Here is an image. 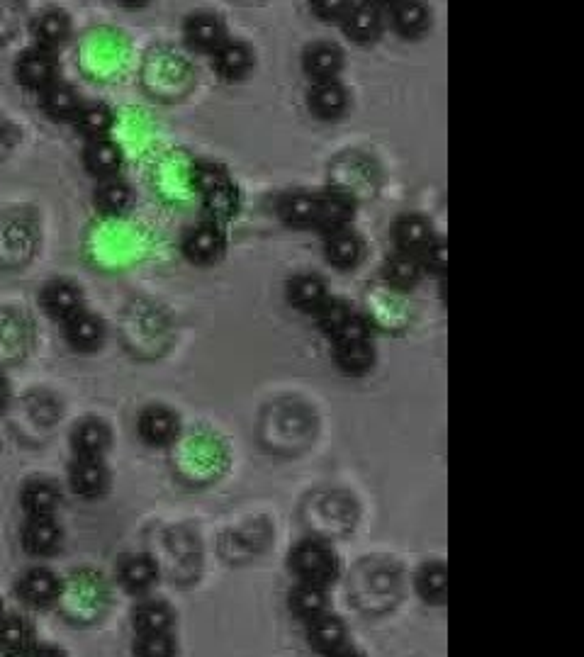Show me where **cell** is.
I'll use <instances>...</instances> for the list:
<instances>
[{"label": "cell", "instance_id": "cell-1", "mask_svg": "<svg viewBox=\"0 0 584 657\" xmlns=\"http://www.w3.org/2000/svg\"><path fill=\"white\" fill-rule=\"evenodd\" d=\"M290 570L300 577V582L317 584V587H329L339 577V555L327 541L319 538H307L297 543L290 553Z\"/></svg>", "mask_w": 584, "mask_h": 657}, {"label": "cell", "instance_id": "cell-2", "mask_svg": "<svg viewBox=\"0 0 584 657\" xmlns=\"http://www.w3.org/2000/svg\"><path fill=\"white\" fill-rule=\"evenodd\" d=\"M193 185L205 198V205L210 207L212 215L229 217L234 215V185L224 168L215 164H200L193 168Z\"/></svg>", "mask_w": 584, "mask_h": 657}, {"label": "cell", "instance_id": "cell-3", "mask_svg": "<svg viewBox=\"0 0 584 657\" xmlns=\"http://www.w3.org/2000/svg\"><path fill=\"white\" fill-rule=\"evenodd\" d=\"M56 71H59V64H56L54 54L39 47L22 54L18 64H15V76H18L22 86L39 93H44L49 86H54Z\"/></svg>", "mask_w": 584, "mask_h": 657}, {"label": "cell", "instance_id": "cell-4", "mask_svg": "<svg viewBox=\"0 0 584 657\" xmlns=\"http://www.w3.org/2000/svg\"><path fill=\"white\" fill-rule=\"evenodd\" d=\"M224 246H227V239H224V232L219 229V224L205 222L185 234L183 254L193 263L207 266V263H215L217 258L224 254Z\"/></svg>", "mask_w": 584, "mask_h": 657}, {"label": "cell", "instance_id": "cell-5", "mask_svg": "<svg viewBox=\"0 0 584 657\" xmlns=\"http://www.w3.org/2000/svg\"><path fill=\"white\" fill-rule=\"evenodd\" d=\"M42 307L49 317L69 322L78 312H83V292L71 280H52L42 290Z\"/></svg>", "mask_w": 584, "mask_h": 657}, {"label": "cell", "instance_id": "cell-6", "mask_svg": "<svg viewBox=\"0 0 584 657\" xmlns=\"http://www.w3.org/2000/svg\"><path fill=\"white\" fill-rule=\"evenodd\" d=\"M341 25H344V32L353 42L368 44L378 39L380 30H383V13L373 3H348Z\"/></svg>", "mask_w": 584, "mask_h": 657}, {"label": "cell", "instance_id": "cell-7", "mask_svg": "<svg viewBox=\"0 0 584 657\" xmlns=\"http://www.w3.org/2000/svg\"><path fill=\"white\" fill-rule=\"evenodd\" d=\"M137 431L149 446H171L178 436V417L166 407H149L139 417Z\"/></svg>", "mask_w": 584, "mask_h": 657}, {"label": "cell", "instance_id": "cell-8", "mask_svg": "<svg viewBox=\"0 0 584 657\" xmlns=\"http://www.w3.org/2000/svg\"><path fill=\"white\" fill-rule=\"evenodd\" d=\"M307 638H310L312 648L319 653H341V648L348 643V628L346 623L336 614H319L312 621H307Z\"/></svg>", "mask_w": 584, "mask_h": 657}, {"label": "cell", "instance_id": "cell-9", "mask_svg": "<svg viewBox=\"0 0 584 657\" xmlns=\"http://www.w3.org/2000/svg\"><path fill=\"white\" fill-rule=\"evenodd\" d=\"M18 592L30 606H49L59 599L61 582L47 567H32L20 577Z\"/></svg>", "mask_w": 584, "mask_h": 657}, {"label": "cell", "instance_id": "cell-10", "mask_svg": "<svg viewBox=\"0 0 584 657\" xmlns=\"http://www.w3.org/2000/svg\"><path fill=\"white\" fill-rule=\"evenodd\" d=\"M302 66H305V73L314 83L336 81L339 71L344 69V52L331 42H317L307 47Z\"/></svg>", "mask_w": 584, "mask_h": 657}, {"label": "cell", "instance_id": "cell-11", "mask_svg": "<svg viewBox=\"0 0 584 657\" xmlns=\"http://www.w3.org/2000/svg\"><path fill=\"white\" fill-rule=\"evenodd\" d=\"M395 244L402 254L421 256L434 244V227L421 215H404L395 224Z\"/></svg>", "mask_w": 584, "mask_h": 657}, {"label": "cell", "instance_id": "cell-12", "mask_svg": "<svg viewBox=\"0 0 584 657\" xmlns=\"http://www.w3.org/2000/svg\"><path fill=\"white\" fill-rule=\"evenodd\" d=\"M353 207H356V202H353V195L348 193V190L344 188L327 190V193L319 195L317 227H322L327 234L346 229L353 217Z\"/></svg>", "mask_w": 584, "mask_h": 657}, {"label": "cell", "instance_id": "cell-13", "mask_svg": "<svg viewBox=\"0 0 584 657\" xmlns=\"http://www.w3.org/2000/svg\"><path fill=\"white\" fill-rule=\"evenodd\" d=\"M22 543L30 555L44 558L54 555L61 546V529L54 516H30L25 531H22Z\"/></svg>", "mask_w": 584, "mask_h": 657}, {"label": "cell", "instance_id": "cell-14", "mask_svg": "<svg viewBox=\"0 0 584 657\" xmlns=\"http://www.w3.org/2000/svg\"><path fill=\"white\" fill-rule=\"evenodd\" d=\"M71 487L78 497H100L108 490V470H105L103 458H76L69 473Z\"/></svg>", "mask_w": 584, "mask_h": 657}, {"label": "cell", "instance_id": "cell-15", "mask_svg": "<svg viewBox=\"0 0 584 657\" xmlns=\"http://www.w3.org/2000/svg\"><path fill=\"white\" fill-rule=\"evenodd\" d=\"M185 42L190 44L198 52H215L217 47H222L227 39H224V25L217 15L210 13H198L190 15L188 22L183 27Z\"/></svg>", "mask_w": 584, "mask_h": 657}, {"label": "cell", "instance_id": "cell-16", "mask_svg": "<svg viewBox=\"0 0 584 657\" xmlns=\"http://www.w3.org/2000/svg\"><path fill=\"white\" fill-rule=\"evenodd\" d=\"M329 292L322 278L317 275H297L288 283V302L295 310L305 314H317L327 305Z\"/></svg>", "mask_w": 584, "mask_h": 657}, {"label": "cell", "instance_id": "cell-17", "mask_svg": "<svg viewBox=\"0 0 584 657\" xmlns=\"http://www.w3.org/2000/svg\"><path fill=\"white\" fill-rule=\"evenodd\" d=\"M71 446L78 458H103L110 446V429L100 419H83L71 434Z\"/></svg>", "mask_w": 584, "mask_h": 657}, {"label": "cell", "instance_id": "cell-18", "mask_svg": "<svg viewBox=\"0 0 584 657\" xmlns=\"http://www.w3.org/2000/svg\"><path fill=\"white\" fill-rule=\"evenodd\" d=\"M120 582L127 592L132 594H144L154 587L156 580H159V567H156L154 558L142 553H134L122 558L120 563Z\"/></svg>", "mask_w": 584, "mask_h": 657}, {"label": "cell", "instance_id": "cell-19", "mask_svg": "<svg viewBox=\"0 0 584 657\" xmlns=\"http://www.w3.org/2000/svg\"><path fill=\"white\" fill-rule=\"evenodd\" d=\"M310 110L319 120H339L346 112L348 93L339 81H324L314 83L310 91Z\"/></svg>", "mask_w": 584, "mask_h": 657}, {"label": "cell", "instance_id": "cell-20", "mask_svg": "<svg viewBox=\"0 0 584 657\" xmlns=\"http://www.w3.org/2000/svg\"><path fill=\"white\" fill-rule=\"evenodd\" d=\"M278 212L290 227H314L319 219V195L307 193V190H295V193H288L280 200Z\"/></svg>", "mask_w": 584, "mask_h": 657}, {"label": "cell", "instance_id": "cell-21", "mask_svg": "<svg viewBox=\"0 0 584 657\" xmlns=\"http://www.w3.org/2000/svg\"><path fill=\"white\" fill-rule=\"evenodd\" d=\"M327 261L339 271H351L361 263L363 258V244L351 229H339V232L327 234V246H324Z\"/></svg>", "mask_w": 584, "mask_h": 657}, {"label": "cell", "instance_id": "cell-22", "mask_svg": "<svg viewBox=\"0 0 584 657\" xmlns=\"http://www.w3.org/2000/svg\"><path fill=\"white\" fill-rule=\"evenodd\" d=\"M212 66H215L222 78L237 81V78H244L251 66H254V54H251V49L246 47V44L224 42L222 47H217L215 52H212Z\"/></svg>", "mask_w": 584, "mask_h": 657}, {"label": "cell", "instance_id": "cell-23", "mask_svg": "<svg viewBox=\"0 0 584 657\" xmlns=\"http://www.w3.org/2000/svg\"><path fill=\"white\" fill-rule=\"evenodd\" d=\"M64 334L69 346L76 348V351H95L105 339V324L103 319L95 317V314L78 312L76 317H71L69 322H66Z\"/></svg>", "mask_w": 584, "mask_h": 657}, {"label": "cell", "instance_id": "cell-24", "mask_svg": "<svg viewBox=\"0 0 584 657\" xmlns=\"http://www.w3.org/2000/svg\"><path fill=\"white\" fill-rule=\"evenodd\" d=\"M95 207L105 217H120L132 207V188L117 176L103 178V183L95 188Z\"/></svg>", "mask_w": 584, "mask_h": 657}, {"label": "cell", "instance_id": "cell-25", "mask_svg": "<svg viewBox=\"0 0 584 657\" xmlns=\"http://www.w3.org/2000/svg\"><path fill=\"white\" fill-rule=\"evenodd\" d=\"M32 35H35L39 49L54 52V49L61 47L71 35L69 15L61 13V10H47V13H42L35 20V25H32Z\"/></svg>", "mask_w": 584, "mask_h": 657}, {"label": "cell", "instance_id": "cell-26", "mask_svg": "<svg viewBox=\"0 0 584 657\" xmlns=\"http://www.w3.org/2000/svg\"><path fill=\"white\" fill-rule=\"evenodd\" d=\"M86 168L98 178H112L117 176L122 166V149L112 139H95L86 146L83 154Z\"/></svg>", "mask_w": 584, "mask_h": 657}, {"label": "cell", "instance_id": "cell-27", "mask_svg": "<svg viewBox=\"0 0 584 657\" xmlns=\"http://www.w3.org/2000/svg\"><path fill=\"white\" fill-rule=\"evenodd\" d=\"M20 499L30 516H54L61 502V492L52 480H32L25 485Z\"/></svg>", "mask_w": 584, "mask_h": 657}, {"label": "cell", "instance_id": "cell-28", "mask_svg": "<svg viewBox=\"0 0 584 657\" xmlns=\"http://www.w3.org/2000/svg\"><path fill=\"white\" fill-rule=\"evenodd\" d=\"M421 275H424V266H421L419 256L402 254V251L397 256H392L383 268L385 283L400 292L417 288Z\"/></svg>", "mask_w": 584, "mask_h": 657}, {"label": "cell", "instance_id": "cell-29", "mask_svg": "<svg viewBox=\"0 0 584 657\" xmlns=\"http://www.w3.org/2000/svg\"><path fill=\"white\" fill-rule=\"evenodd\" d=\"M390 20L402 37L417 39L429 30L431 13L421 3H395L390 5Z\"/></svg>", "mask_w": 584, "mask_h": 657}, {"label": "cell", "instance_id": "cell-30", "mask_svg": "<svg viewBox=\"0 0 584 657\" xmlns=\"http://www.w3.org/2000/svg\"><path fill=\"white\" fill-rule=\"evenodd\" d=\"M334 356L339 368L348 375H363L373 368L375 363V348L370 339L344 341V344H334Z\"/></svg>", "mask_w": 584, "mask_h": 657}, {"label": "cell", "instance_id": "cell-31", "mask_svg": "<svg viewBox=\"0 0 584 657\" xmlns=\"http://www.w3.org/2000/svg\"><path fill=\"white\" fill-rule=\"evenodd\" d=\"M132 623L139 636H164L171 631L173 614L164 602H142L134 609Z\"/></svg>", "mask_w": 584, "mask_h": 657}, {"label": "cell", "instance_id": "cell-32", "mask_svg": "<svg viewBox=\"0 0 584 657\" xmlns=\"http://www.w3.org/2000/svg\"><path fill=\"white\" fill-rule=\"evenodd\" d=\"M42 108L54 120H73L83 108L78 93L66 83H54L42 93Z\"/></svg>", "mask_w": 584, "mask_h": 657}, {"label": "cell", "instance_id": "cell-33", "mask_svg": "<svg viewBox=\"0 0 584 657\" xmlns=\"http://www.w3.org/2000/svg\"><path fill=\"white\" fill-rule=\"evenodd\" d=\"M290 609L292 614L300 616L302 621H312L314 616L324 614V611H327V594H324V587L300 582L290 592Z\"/></svg>", "mask_w": 584, "mask_h": 657}, {"label": "cell", "instance_id": "cell-34", "mask_svg": "<svg viewBox=\"0 0 584 657\" xmlns=\"http://www.w3.org/2000/svg\"><path fill=\"white\" fill-rule=\"evenodd\" d=\"M73 122H76L78 132H81L83 137L95 142V139H108V132L112 129L115 117H112V110L108 105L93 103V105H83V108L78 110V115L73 117Z\"/></svg>", "mask_w": 584, "mask_h": 657}, {"label": "cell", "instance_id": "cell-35", "mask_svg": "<svg viewBox=\"0 0 584 657\" xmlns=\"http://www.w3.org/2000/svg\"><path fill=\"white\" fill-rule=\"evenodd\" d=\"M417 592L424 602L446 604L448 599V570L443 563H426L417 575Z\"/></svg>", "mask_w": 584, "mask_h": 657}, {"label": "cell", "instance_id": "cell-36", "mask_svg": "<svg viewBox=\"0 0 584 657\" xmlns=\"http://www.w3.org/2000/svg\"><path fill=\"white\" fill-rule=\"evenodd\" d=\"M32 643L30 623L20 616H3L0 619V650L3 653H25Z\"/></svg>", "mask_w": 584, "mask_h": 657}, {"label": "cell", "instance_id": "cell-37", "mask_svg": "<svg viewBox=\"0 0 584 657\" xmlns=\"http://www.w3.org/2000/svg\"><path fill=\"white\" fill-rule=\"evenodd\" d=\"M317 314H319V327H322V331L329 336V339H334L353 312L351 307L344 305V302L327 300V305H324Z\"/></svg>", "mask_w": 584, "mask_h": 657}, {"label": "cell", "instance_id": "cell-38", "mask_svg": "<svg viewBox=\"0 0 584 657\" xmlns=\"http://www.w3.org/2000/svg\"><path fill=\"white\" fill-rule=\"evenodd\" d=\"M22 339V327L13 314L0 312V361L18 356V344Z\"/></svg>", "mask_w": 584, "mask_h": 657}, {"label": "cell", "instance_id": "cell-39", "mask_svg": "<svg viewBox=\"0 0 584 657\" xmlns=\"http://www.w3.org/2000/svg\"><path fill=\"white\" fill-rule=\"evenodd\" d=\"M134 650L139 655H171L176 648H173L168 633H164V636H139V645Z\"/></svg>", "mask_w": 584, "mask_h": 657}, {"label": "cell", "instance_id": "cell-40", "mask_svg": "<svg viewBox=\"0 0 584 657\" xmlns=\"http://www.w3.org/2000/svg\"><path fill=\"white\" fill-rule=\"evenodd\" d=\"M312 8L322 20H344L348 3H314Z\"/></svg>", "mask_w": 584, "mask_h": 657}, {"label": "cell", "instance_id": "cell-41", "mask_svg": "<svg viewBox=\"0 0 584 657\" xmlns=\"http://www.w3.org/2000/svg\"><path fill=\"white\" fill-rule=\"evenodd\" d=\"M8 402H10V385H8V380L0 375V412L8 407Z\"/></svg>", "mask_w": 584, "mask_h": 657}]
</instances>
